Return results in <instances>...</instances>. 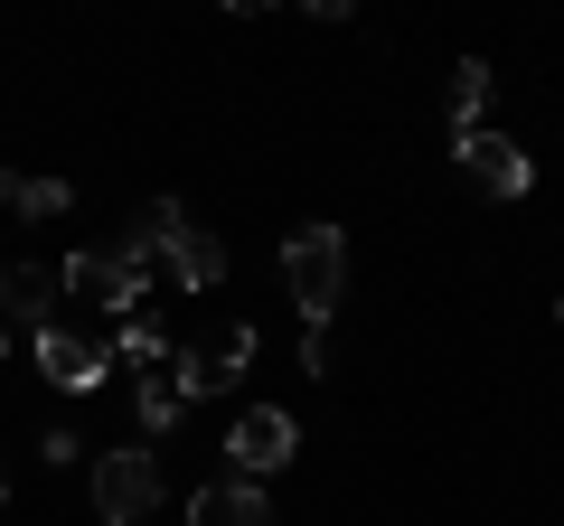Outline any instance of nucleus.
Here are the masks:
<instances>
[{"mask_svg":"<svg viewBox=\"0 0 564 526\" xmlns=\"http://www.w3.org/2000/svg\"><path fill=\"white\" fill-rule=\"evenodd\" d=\"M20 217H66V179H20Z\"/></svg>","mask_w":564,"mask_h":526,"instance_id":"obj_13","label":"nucleus"},{"mask_svg":"<svg viewBox=\"0 0 564 526\" xmlns=\"http://www.w3.org/2000/svg\"><path fill=\"white\" fill-rule=\"evenodd\" d=\"M180 385H170V366H151V376H141V424H151V432H180Z\"/></svg>","mask_w":564,"mask_h":526,"instance_id":"obj_11","label":"nucleus"},{"mask_svg":"<svg viewBox=\"0 0 564 526\" xmlns=\"http://www.w3.org/2000/svg\"><path fill=\"white\" fill-rule=\"evenodd\" d=\"M39 376L57 385V395H95V385L113 376V348L76 339V329H39Z\"/></svg>","mask_w":564,"mask_h":526,"instance_id":"obj_6","label":"nucleus"},{"mask_svg":"<svg viewBox=\"0 0 564 526\" xmlns=\"http://www.w3.org/2000/svg\"><path fill=\"white\" fill-rule=\"evenodd\" d=\"M151 507H161V461L151 451H95V517L141 526Z\"/></svg>","mask_w":564,"mask_h":526,"instance_id":"obj_2","label":"nucleus"},{"mask_svg":"<svg viewBox=\"0 0 564 526\" xmlns=\"http://www.w3.org/2000/svg\"><path fill=\"white\" fill-rule=\"evenodd\" d=\"M10 320H20L29 339L57 329V273H47V263H10V273H0V329Z\"/></svg>","mask_w":564,"mask_h":526,"instance_id":"obj_8","label":"nucleus"},{"mask_svg":"<svg viewBox=\"0 0 564 526\" xmlns=\"http://www.w3.org/2000/svg\"><path fill=\"white\" fill-rule=\"evenodd\" d=\"M0 498H10V470H0Z\"/></svg>","mask_w":564,"mask_h":526,"instance_id":"obj_17","label":"nucleus"},{"mask_svg":"<svg viewBox=\"0 0 564 526\" xmlns=\"http://www.w3.org/2000/svg\"><path fill=\"white\" fill-rule=\"evenodd\" d=\"M122 358H132V366H170V339H161V320H151V310H132V320H122Z\"/></svg>","mask_w":564,"mask_h":526,"instance_id":"obj_12","label":"nucleus"},{"mask_svg":"<svg viewBox=\"0 0 564 526\" xmlns=\"http://www.w3.org/2000/svg\"><path fill=\"white\" fill-rule=\"evenodd\" d=\"M292 442H302V424L282 405H245L236 424H226V461H236V480H273L282 461H292Z\"/></svg>","mask_w":564,"mask_h":526,"instance_id":"obj_4","label":"nucleus"},{"mask_svg":"<svg viewBox=\"0 0 564 526\" xmlns=\"http://www.w3.org/2000/svg\"><path fill=\"white\" fill-rule=\"evenodd\" d=\"M188 526H282L273 498H263V480H217L188 498Z\"/></svg>","mask_w":564,"mask_h":526,"instance_id":"obj_9","label":"nucleus"},{"mask_svg":"<svg viewBox=\"0 0 564 526\" xmlns=\"http://www.w3.org/2000/svg\"><path fill=\"white\" fill-rule=\"evenodd\" d=\"M452 161H462V179L480 188V198H527V179H536V169H527V151L508 142V132H462V142H452Z\"/></svg>","mask_w":564,"mask_h":526,"instance_id":"obj_5","label":"nucleus"},{"mask_svg":"<svg viewBox=\"0 0 564 526\" xmlns=\"http://www.w3.org/2000/svg\"><path fill=\"white\" fill-rule=\"evenodd\" d=\"M282 283H292V302H302V329H329V310H339L348 292V235L339 226H292L282 235Z\"/></svg>","mask_w":564,"mask_h":526,"instance_id":"obj_1","label":"nucleus"},{"mask_svg":"<svg viewBox=\"0 0 564 526\" xmlns=\"http://www.w3.org/2000/svg\"><path fill=\"white\" fill-rule=\"evenodd\" d=\"M0 358H10V329H0Z\"/></svg>","mask_w":564,"mask_h":526,"instance_id":"obj_16","label":"nucleus"},{"mask_svg":"<svg viewBox=\"0 0 564 526\" xmlns=\"http://www.w3.org/2000/svg\"><path fill=\"white\" fill-rule=\"evenodd\" d=\"M161 263H170V283H180V292H217L226 283V244L207 235V226H188V217L161 235Z\"/></svg>","mask_w":564,"mask_h":526,"instance_id":"obj_7","label":"nucleus"},{"mask_svg":"<svg viewBox=\"0 0 564 526\" xmlns=\"http://www.w3.org/2000/svg\"><path fill=\"white\" fill-rule=\"evenodd\" d=\"M57 292H76V302H95V310H113V320H132L151 283H141V273L113 254V244H85V254H66V263H57Z\"/></svg>","mask_w":564,"mask_h":526,"instance_id":"obj_3","label":"nucleus"},{"mask_svg":"<svg viewBox=\"0 0 564 526\" xmlns=\"http://www.w3.org/2000/svg\"><path fill=\"white\" fill-rule=\"evenodd\" d=\"M480 103H489V66L470 57V66H452V95H443V113H452V142H462V132H480Z\"/></svg>","mask_w":564,"mask_h":526,"instance_id":"obj_10","label":"nucleus"},{"mask_svg":"<svg viewBox=\"0 0 564 526\" xmlns=\"http://www.w3.org/2000/svg\"><path fill=\"white\" fill-rule=\"evenodd\" d=\"M10 198H20V179H10V169H0V207H10Z\"/></svg>","mask_w":564,"mask_h":526,"instance_id":"obj_15","label":"nucleus"},{"mask_svg":"<svg viewBox=\"0 0 564 526\" xmlns=\"http://www.w3.org/2000/svg\"><path fill=\"white\" fill-rule=\"evenodd\" d=\"M555 320H564V302H555Z\"/></svg>","mask_w":564,"mask_h":526,"instance_id":"obj_18","label":"nucleus"},{"mask_svg":"<svg viewBox=\"0 0 564 526\" xmlns=\"http://www.w3.org/2000/svg\"><path fill=\"white\" fill-rule=\"evenodd\" d=\"M302 376H329V329H302Z\"/></svg>","mask_w":564,"mask_h":526,"instance_id":"obj_14","label":"nucleus"}]
</instances>
